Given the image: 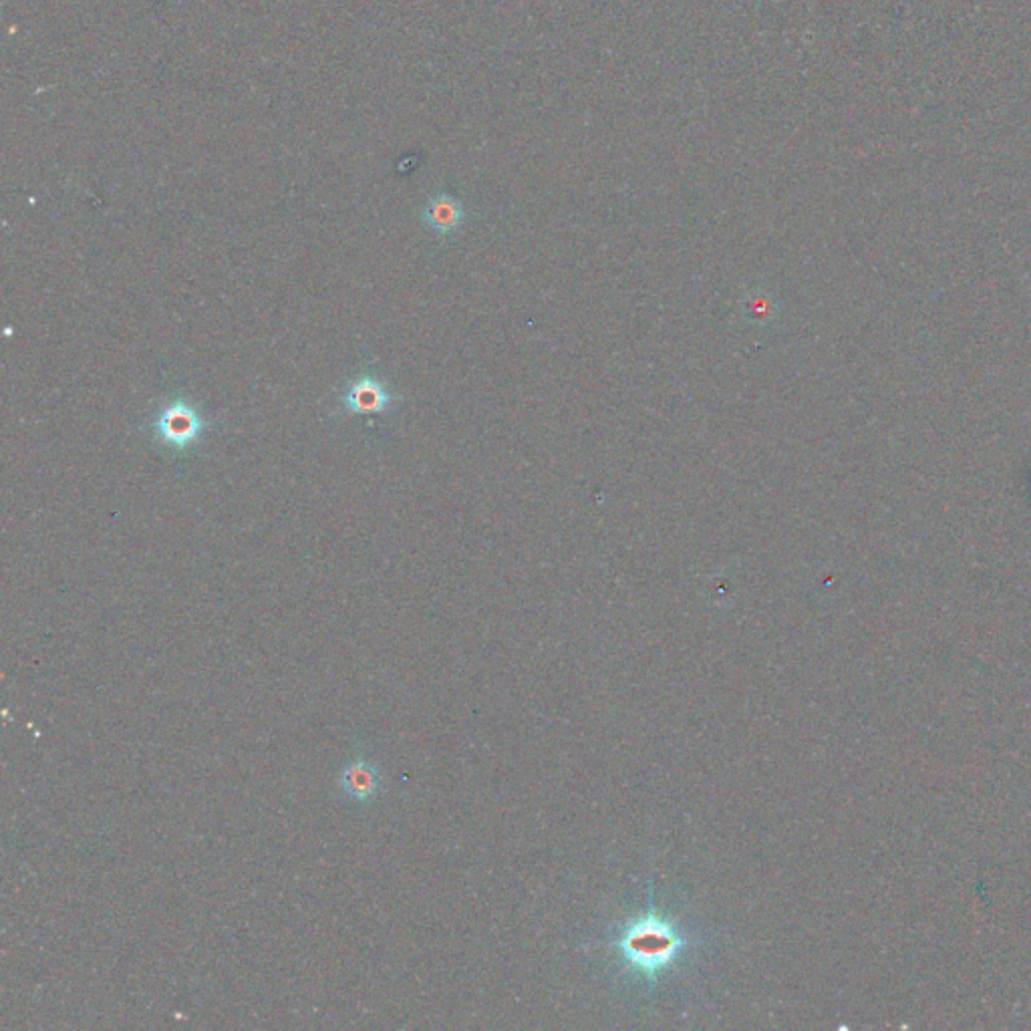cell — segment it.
Listing matches in <instances>:
<instances>
[{
  "mask_svg": "<svg viewBox=\"0 0 1031 1031\" xmlns=\"http://www.w3.org/2000/svg\"><path fill=\"white\" fill-rule=\"evenodd\" d=\"M683 945L685 941L679 937V932L667 920L655 915L635 920L617 941L624 959L647 975L661 971L667 963L675 959Z\"/></svg>",
  "mask_w": 1031,
  "mask_h": 1031,
  "instance_id": "obj_1",
  "label": "cell"
},
{
  "mask_svg": "<svg viewBox=\"0 0 1031 1031\" xmlns=\"http://www.w3.org/2000/svg\"><path fill=\"white\" fill-rule=\"evenodd\" d=\"M204 420L199 411L185 399H173L157 413L154 420V436L157 441L173 452L194 448L204 436Z\"/></svg>",
  "mask_w": 1031,
  "mask_h": 1031,
  "instance_id": "obj_2",
  "label": "cell"
},
{
  "mask_svg": "<svg viewBox=\"0 0 1031 1031\" xmlns=\"http://www.w3.org/2000/svg\"><path fill=\"white\" fill-rule=\"evenodd\" d=\"M391 403H394V396L389 394L387 385L369 373L349 383L340 396L343 410L355 415L385 413L391 408Z\"/></svg>",
  "mask_w": 1031,
  "mask_h": 1031,
  "instance_id": "obj_3",
  "label": "cell"
},
{
  "mask_svg": "<svg viewBox=\"0 0 1031 1031\" xmlns=\"http://www.w3.org/2000/svg\"><path fill=\"white\" fill-rule=\"evenodd\" d=\"M339 790L355 804H371L383 790V777L377 763L355 758L339 774Z\"/></svg>",
  "mask_w": 1031,
  "mask_h": 1031,
  "instance_id": "obj_4",
  "label": "cell"
},
{
  "mask_svg": "<svg viewBox=\"0 0 1031 1031\" xmlns=\"http://www.w3.org/2000/svg\"><path fill=\"white\" fill-rule=\"evenodd\" d=\"M466 210L462 202L450 196V194H438L425 204L422 220L425 227L429 228L438 236H450L457 228L464 224Z\"/></svg>",
  "mask_w": 1031,
  "mask_h": 1031,
  "instance_id": "obj_5",
  "label": "cell"
}]
</instances>
